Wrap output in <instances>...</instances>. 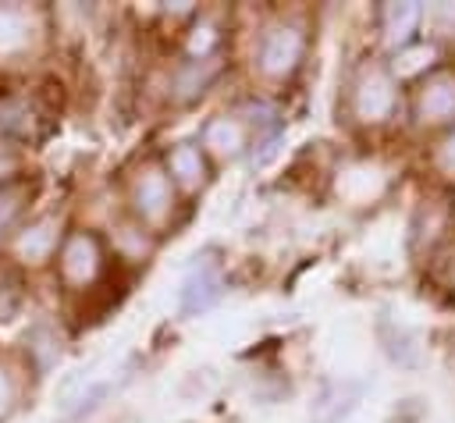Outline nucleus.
Wrapping results in <instances>:
<instances>
[{"label": "nucleus", "mask_w": 455, "mask_h": 423, "mask_svg": "<svg viewBox=\"0 0 455 423\" xmlns=\"http://www.w3.org/2000/svg\"><path fill=\"white\" fill-rule=\"evenodd\" d=\"M363 391H366V384L363 380H352V377H341V380L323 384L320 395L313 398L309 423H345L359 409Z\"/></svg>", "instance_id": "f8f14e48"}, {"label": "nucleus", "mask_w": 455, "mask_h": 423, "mask_svg": "<svg viewBox=\"0 0 455 423\" xmlns=\"http://www.w3.org/2000/svg\"><path fill=\"white\" fill-rule=\"evenodd\" d=\"M107 274V245L89 227H71L57 249V277L68 291H92Z\"/></svg>", "instance_id": "20e7f679"}, {"label": "nucleus", "mask_w": 455, "mask_h": 423, "mask_svg": "<svg viewBox=\"0 0 455 423\" xmlns=\"http://www.w3.org/2000/svg\"><path fill=\"white\" fill-rule=\"evenodd\" d=\"M224 53V28L213 14H192V25L185 32V57L192 60H206V57H220Z\"/></svg>", "instance_id": "f3484780"}, {"label": "nucleus", "mask_w": 455, "mask_h": 423, "mask_svg": "<svg viewBox=\"0 0 455 423\" xmlns=\"http://www.w3.org/2000/svg\"><path fill=\"white\" fill-rule=\"evenodd\" d=\"M199 146L210 160H238L252 146V128L231 110V114H213L206 117L199 132Z\"/></svg>", "instance_id": "6e6552de"}, {"label": "nucleus", "mask_w": 455, "mask_h": 423, "mask_svg": "<svg viewBox=\"0 0 455 423\" xmlns=\"http://www.w3.org/2000/svg\"><path fill=\"white\" fill-rule=\"evenodd\" d=\"M398 103H402V85L395 82L387 64H380V60L359 64V71L352 75L348 92H345L348 121L355 128H384L398 114Z\"/></svg>", "instance_id": "7ed1b4c3"}, {"label": "nucleus", "mask_w": 455, "mask_h": 423, "mask_svg": "<svg viewBox=\"0 0 455 423\" xmlns=\"http://www.w3.org/2000/svg\"><path fill=\"white\" fill-rule=\"evenodd\" d=\"M32 192H36L32 181H25V178H11V181L0 185V242L14 238V231H18V224L28 210Z\"/></svg>", "instance_id": "a211bd4d"}, {"label": "nucleus", "mask_w": 455, "mask_h": 423, "mask_svg": "<svg viewBox=\"0 0 455 423\" xmlns=\"http://www.w3.org/2000/svg\"><path fill=\"white\" fill-rule=\"evenodd\" d=\"M377 338H380V345H384V352H387L391 363H398V366H405V370L419 366V359H423V345H419V334H416V331H409L405 323H395V320L380 316V323H377Z\"/></svg>", "instance_id": "ddd939ff"}, {"label": "nucleus", "mask_w": 455, "mask_h": 423, "mask_svg": "<svg viewBox=\"0 0 455 423\" xmlns=\"http://www.w3.org/2000/svg\"><path fill=\"white\" fill-rule=\"evenodd\" d=\"M384 192V174L373 164H352L338 171V196L348 203H373Z\"/></svg>", "instance_id": "dca6fc26"}, {"label": "nucleus", "mask_w": 455, "mask_h": 423, "mask_svg": "<svg viewBox=\"0 0 455 423\" xmlns=\"http://www.w3.org/2000/svg\"><path fill=\"white\" fill-rule=\"evenodd\" d=\"M110 238H114V252H117L121 259H128V263H139V259H146V256L153 252V231L142 227L135 217L117 220Z\"/></svg>", "instance_id": "aec40b11"}, {"label": "nucleus", "mask_w": 455, "mask_h": 423, "mask_svg": "<svg viewBox=\"0 0 455 423\" xmlns=\"http://www.w3.org/2000/svg\"><path fill=\"white\" fill-rule=\"evenodd\" d=\"M164 167H167L174 188H178V192H188V196H196V192L206 188V181H210V156H206L203 146L192 142V139L174 142V146L164 153Z\"/></svg>", "instance_id": "9b49d317"}, {"label": "nucleus", "mask_w": 455, "mask_h": 423, "mask_svg": "<svg viewBox=\"0 0 455 423\" xmlns=\"http://www.w3.org/2000/svg\"><path fill=\"white\" fill-rule=\"evenodd\" d=\"M178 188L164 167V160H142L135 164V171L124 181V203H128V217H135L142 227H149L153 235L171 227L178 217Z\"/></svg>", "instance_id": "f257e3e1"}, {"label": "nucleus", "mask_w": 455, "mask_h": 423, "mask_svg": "<svg viewBox=\"0 0 455 423\" xmlns=\"http://www.w3.org/2000/svg\"><path fill=\"white\" fill-rule=\"evenodd\" d=\"M11 171H14V156H11V153L0 146V185H4V181H11V178H7Z\"/></svg>", "instance_id": "393cba45"}, {"label": "nucleus", "mask_w": 455, "mask_h": 423, "mask_svg": "<svg viewBox=\"0 0 455 423\" xmlns=\"http://www.w3.org/2000/svg\"><path fill=\"white\" fill-rule=\"evenodd\" d=\"M306 46H309V36H306V25L299 18H270L259 32H256V43H252V71L263 78V82H288L302 60H306Z\"/></svg>", "instance_id": "f03ea898"}, {"label": "nucleus", "mask_w": 455, "mask_h": 423, "mask_svg": "<svg viewBox=\"0 0 455 423\" xmlns=\"http://www.w3.org/2000/svg\"><path fill=\"white\" fill-rule=\"evenodd\" d=\"M11 398H14V391H11V380H7V373L0 370V416L11 409Z\"/></svg>", "instance_id": "b1692460"}, {"label": "nucleus", "mask_w": 455, "mask_h": 423, "mask_svg": "<svg viewBox=\"0 0 455 423\" xmlns=\"http://www.w3.org/2000/svg\"><path fill=\"white\" fill-rule=\"evenodd\" d=\"M434 60H437V46H434V43H423V39H412L409 46H398V50H395L387 71L395 75L398 85H402V82H419L423 75H430V71L437 68Z\"/></svg>", "instance_id": "2eb2a0df"}, {"label": "nucleus", "mask_w": 455, "mask_h": 423, "mask_svg": "<svg viewBox=\"0 0 455 423\" xmlns=\"http://www.w3.org/2000/svg\"><path fill=\"white\" fill-rule=\"evenodd\" d=\"M64 235H68L64 220L57 213H43V217H36V220H28V224H21L14 231L11 252H14V259L21 267H43V263H50L57 256Z\"/></svg>", "instance_id": "423d86ee"}, {"label": "nucleus", "mask_w": 455, "mask_h": 423, "mask_svg": "<svg viewBox=\"0 0 455 423\" xmlns=\"http://www.w3.org/2000/svg\"><path fill=\"white\" fill-rule=\"evenodd\" d=\"M39 14L25 4H0V60H18L32 53L39 39Z\"/></svg>", "instance_id": "9d476101"}, {"label": "nucleus", "mask_w": 455, "mask_h": 423, "mask_svg": "<svg viewBox=\"0 0 455 423\" xmlns=\"http://www.w3.org/2000/svg\"><path fill=\"white\" fill-rule=\"evenodd\" d=\"M21 302V281L11 267H0V320H7Z\"/></svg>", "instance_id": "5701e85b"}, {"label": "nucleus", "mask_w": 455, "mask_h": 423, "mask_svg": "<svg viewBox=\"0 0 455 423\" xmlns=\"http://www.w3.org/2000/svg\"><path fill=\"white\" fill-rule=\"evenodd\" d=\"M423 21V7L412 4V0H398V4H384L380 7V32L384 39L398 50V46H409L416 39V28Z\"/></svg>", "instance_id": "4468645a"}, {"label": "nucleus", "mask_w": 455, "mask_h": 423, "mask_svg": "<svg viewBox=\"0 0 455 423\" xmlns=\"http://www.w3.org/2000/svg\"><path fill=\"white\" fill-rule=\"evenodd\" d=\"M430 164H434L437 174L455 178V124L444 128V135L434 142V149H430Z\"/></svg>", "instance_id": "4be33fe9"}, {"label": "nucleus", "mask_w": 455, "mask_h": 423, "mask_svg": "<svg viewBox=\"0 0 455 423\" xmlns=\"http://www.w3.org/2000/svg\"><path fill=\"white\" fill-rule=\"evenodd\" d=\"M36 110L28 100H4L0 103V135L7 139H36Z\"/></svg>", "instance_id": "412c9836"}, {"label": "nucleus", "mask_w": 455, "mask_h": 423, "mask_svg": "<svg viewBox=\"0 0 455 423\" xmlns=\"http://www.w3.org/2000/svg\"><path fill=\"white\" fill-rule=\"evenodd\" d=\"M220 71H224V53L220 57H206V60H192V57L178 60L171 68V75H167V100L178 103V107L196 103L220 78Z\"/></svg>", "instance_id": "0eeeda50"}, {"label": "nucleus", "mask_w": 455, "mask_h": 423, "mask_svg": "<svg viewBox=\"0 0 455 423\" xmlns=\"http://www.w3.org/2000/svg\"><path fill=\"white\" fill-rule=\"evenodd\" d=\"M228 281H224V270L217 259H196L192 270L185 274L181 281V313L185 316H199L206 313L210 306L220 302Z\"/></svg>", "instance_id": "1a4fd4ad"}, {"label": "nucleus", "mask_w": 455, "mask_h": 423, "mask_svg": "<svg viewBox=\"0 0 455 423\" xmlns=\"http://www.w3.org/2000/svg\"><path fill=\"white\" fill-rule=\"evenodd\" d=\"M409 114L416 128H451L455 124V68H434L412 89Z\"/></svg>", "instance_id": "39448f33"}, {"label": "nucleus", "mask_w": 455, "mask_h": 423, "mask_svg": "<svg viewBox=\"0 0 455 423\" xmlns=\"http://www.w3.org/2000/svg\"><path fill=\"white\" fill-rule=\"evenodd\" d=\"M427 281L441 295L455 299V231L430 245V252H427Z\"/></svg>", "instance_id": "6ab92c4d"}]
</instances>
